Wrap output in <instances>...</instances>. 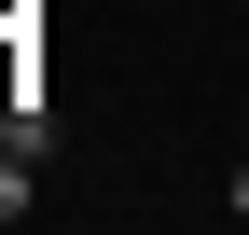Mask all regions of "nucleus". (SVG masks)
<instances>
[{"label":"nucleus","mask_w":249,"mask_h":235,"mask_svg":"<svg viewBox=\"0 0 249 235\" xmlns=\"http://www.w3.org/2000/svg\"><path fill=\"white\" fill-rule=\"evenodd\" d=\"M14 14H42V0H14Z\"/></svg>","instance_id":"7ed1b4c3"},{"label":"nucleus","mask_w":249,"mask_h":235,"mask_svg":"<svg viewBox=\"0 0 249 235\" xmlns=\"http://www.w3.org/2000/svg\"><path fill=\"white\" fill-rule=\"evenodd\" d=\"M222 208H235V221H249V166H235V180H222Z\"/></svg>","instance_id":"f03ea898"},{"label":"nucleus","mask_w":249,"mask_h":235,"mask_svg":"<svg viewBox=\"0 0 249 235\" xmlns=\"http://www.w3.org/2000/svg\"><path fill=\"white\" fill-rule=\"evenodd\" d=\"M42 208V152H14V138H0V221H28Z\"/></svg>","instance_id":"f257e3e1"}]
</instances>
